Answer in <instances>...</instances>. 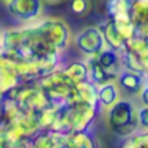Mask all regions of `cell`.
I'll use <instances>...</instances> for the list:
<instances>
[{"label":"cell","instance_id":"6da1fadb","mask_svg":"<svg viewBox=\"0 0 148 148\" xmlns=\"http://www.w3.org/2000/svg\"><path fill=\"white\" fill-rule=\"evenodd\" d=\"M109 109V121L113 130L120 135H131L138 129V118L136 109L133 103L129 100L118 99L114 104L110 105Z\"/></svg>","mask_w":148,"mask_h":148},{"label":"cell","instance_id":"7a4b0ae2","mask_svg":"<svg viewBox=\"0 0 148 148\" xmlns=\"http://www.w3.org/2000/svg\"><path fill=\"white\" fill-rule=\"evenodd\" d=\"M7 4L10 14L21 21H31L38 18L43 8L42 0H10Z\"/></svg>","mask_w":148,"mask_h":148},{"label":"cell","instance_id":"3957f363","mask_svg":"<svg viewBox=\"0 0 148 148\" xmlns=\"http://www.w3.org/2000/svg\"><path fill=\"white\" fill-rule=\"evenodd\" d=\"M77 44L82 52L94 56L104 48L105 39L99 29L91 26L79 33V35L77 36Z\"/></svg>","mask_w":148,"mask_h":148},{"label":"cell","instance_id":"277c9868","mask_svg":"<svg viewBox=\"0 0 148 148\" xmlns=\"http://www.w3.org/2000/svg\"><path fill=\"white\" fill-rule=\"evenodd\" d=\"M118 84L121 88L126 90L129 94H140L143 87L146 86V79L142 78L140 73L126 70L117 75Z\"/></svg>","mask_w":148,"mask_h":148},{"label":"cell","instance_id":"5b68a950","mask_svg":"<svg viewBox=\"0 0 148 148\" xmlns=\"http://www.w3.org/2000/svg\"><path fill=\"white\" fill-rule=\"evenodd\" d=\"M97 101H100L104 107H110L118 100V90L117 86L113 81L107 82V83L101 84L100 90L96 94Z\"/></svg>","mask_w":148,"mask_h":148},{"label":"cell","instance_id":"8992f818","mask_svg":"<svg viewBox=\"0 0 148 148\" xmlns=\"http://www.w3.org/2000/svg\"><path fill=\"white\" fill-rule=\"evenodd\" d=\"M131 5V0H107L105 9L109 18L121 17L129 14Z\"/></svg>","mask_w":148,"mask_h":148},{"label":"cell","instance_id":"52a82bcc","mask_svg":"<svg viewBox=\"0 0 148 148\" xmlns=\"http://www.w3.org/2000/svg\"><path fill=\"white\" fill-rule=\"evenodd\" d=\"M88 9V0H70V10L74 14H83Z\"/></svg>","mask_w":148,"mask_h":148},{"label":"cell","instance_id":"ba28073f","mask_svg":"<svg viewBox=\"0 0 148 148\" xmlns=\"http://www.w3.org/2000/svg\"><path fill=\"white\" fill-rule=\"evenodd\" d=\"M136 118H138L139 127L142 126L143 130H147V107L146 105L136 109Z\"/></svg>","mask_w":148,"mask_h":148},{"label":"cell","instance_id":"9c48e42d","mask_svg":"<svg viewBox=\"0 0 148 148\" xmlns=\"http://www.w3.org/2000/svg\"><path fill=\"white\" fill-rule=\"evenodd\" d=\"M42 1L47 3V4H57V3H61L62 0H42Z\"/></svg>","mask_w":148,"mask_h":148},{"label":"cell","instance_id":"30bf717a","mask_svg":"<svg viewBox=\"0 0 148 148\" xmlns=\"http://www.w3.org/2000/svg\"><path fill=\"white\" fill-rule=\"evenodd\" d=\"M0 1H3V3H8V1H10V0H0Z\"/></svg>","mask_w":148,"mask_h":148}]
</instances>
